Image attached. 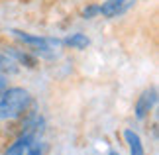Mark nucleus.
<instances>
[{"label": "nucleus", "mask_w": 159, "mask_h": 155, "mask_svg": "<svg viewBox=\"0 0 159 155\" xmlns=\"http://www.w3.org/2000/svg\"><path fill=\"white\" fill-rule=\"evenodd\" d=\"M4 51L8 53L18 65H24V67H28V69H35V67H38V57H35L30 49H22V47H16V45H6Z\"/></svg>", "instance_id": "nucleus-4"}, {"label": "nucleus", "mask_w": 159, "mask_h": 155, "mask_svg": "<svg viewBox=\"0 0 159 155\" xmlns=\"http://www.w3.org/2000/svg\"><path fill=\"white\" fill-rule=\"evenodd\" d=\"M32 106V94L22 86H8L0 96V120H20Z\"/></svg>", "instance_id": "nucleus-1"}, {"label": "nucleus", "mask_w": 159, "mask_h": 155, "mask_svg": "<svg viewBox=\"0 0 159 155\" xmlns=\"http://www.w3.org/2000/svg\"><path fill=\"white\" fill-rule=\"evenodd\" d=\"M136 2L138 0H104L102 4H98V14H102L108 20H112V18L126 14L130 8L136 6Z\"/></svg>", "instance_id": "nucleus-2"}, {"label": "nucleus", "mask_w": 159, "mask_h": 155, "mask_svg": "<svg viewBox=\"0 0 159 155\" xmlns=\"http://www.w3.org/2000/svg\"><path fill=\"white\" fill-rule=\"evenodd\" d=\"M108 155H118V153H116V151H112V153H108Z\"/></svg>", "instance_id": "nucleus-12"}, {"label": "nucleus", "mask_w": 159, "mask_h": 155, "mask_svg": "<svg viewBox=\"0 0 159 155\" xmlns=\"http://www.w3.org/2000/svg\"><path fill=\"white\" fill-rule=\"evenodd\" d=\"M34 139H35V134H22V135H18V139L14 141V144L8 145V149L4 151V155H24Z\"/></svg>", "instance_id": "nucleus-5"}, {"label": "nucleus", "mask_w": 159, "mask_h": 155, "mask_svg": "<svg viewBox=\"0 0 159 155\" xmlns=\"http://www.w3.org/2000/svg\"><path fill=\"white\" fill-rule=\"evenodd\" d=\"M98 16V4H87L83 8V18L84 20H93Z\"/></svg>", "instance_id": "nucleus-9"}, {"label": "nucleus", "mask_w": 159, "mask_h": 155, "mask_svg": "<svg viewBox=\"0 0 159 155\" xmlns=\"http://www.w3.org/2000/svg\"><path fill=\"white\" fill-rule=\"evenodd\" d=\"M18 71H20V65L2 49V51H0V75L8 77V75H16Z\"/></svg>", "instance_id": "nucleus-6"}, {"label": "nucleus", "mask_w": 159, "mask_h": 155, "mask_svg": "<svg viewBox=\"0 0 159 155\" xmlns=\"http://www.w3.org/2000/svg\"><path fill=\"white\" fill-rule=\"evenodd\" d=\"M26 155H41V149H39V144L38 141H32V144H30V147L26 149Z\"/></svg>", "instance_id": "nucleus-10"}, {"label": "nucleus", "mask_w": 159, "mask_h": 155, "mask_svg": "<svg viewBox=\"0 0 159 155\" xmlns=\"http://www.w3.org/2000/svg\"><path fill=\"white\" fill-rule=\"evenodd\" d=\"M6 90H8V79L4 75H0V96H2Z\"/></svg>", "instance_id": "nucleus-11"}, {"label": "nucleus", "mask_w": 159, "mask_h": 155, "mask_svg": "<svg viewBox=\"0 0 159 155\" xmlns=\"http://www.w3.org/2000/svg\"><path fill=\"white\" fill-rule=\"evenodd\" d=\"M63 43H65V45H69V47H73V49H87L89 43H90V39L84 34H73Z\"/></svg>", "instance_id": "nucleus-8"}, {"label": "nucleus", "mask_w": 159, "mask_h": 155, "mask_svg": "<svg viewBox=\"0 0 159 155\" xmlns=\"http://www.w3.org/2000/svg\"><path fill=\"white\" fill-rule=\"evenodd\" d=\"M124 138H126V141H128V145H130V155H145V153H143L142 139H139V135H138L136 132L126 130V132H124Z\"/></svg>", "instance_id": "nucleus-7"}, {"label": "nucleus", "mask_w": 159, "mask_h": 155, "mask_svg": "<svg viewBox=\"0 0 159 155\" xmlns=\"http://www.w3.org/2000/svg\"><path fill=\"white\" fill-rule=\"evenodd\" d=\"M155 102H157V90L151 86V89H145L142 94L138 96V100H136V116H138V120H143L145 116H148L151 110H153L155 106Z\"/></svg>", "instance_id": "nucleus-3"}]
</instances>
